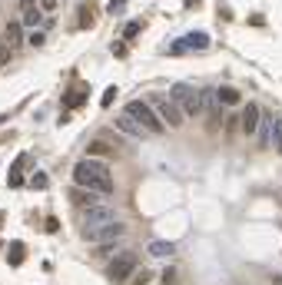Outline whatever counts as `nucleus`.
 Wrapping results in <instances>:
<instances>
[{"mask_svg": "<svg viewBox=\"0 0 282 285\" xmlns=\"http://www.w3.org/2000/svg\"><path fill=\"white\" fill-rule=\"evenodd\" d=\"M0 40H4L10 50H20V47H24V24H20V20H7Z\"/></svg>", "mask_w": 282, "mask_h": 285, "instance_id": "obj_9", "label": "nucleus"}, {"mask_svg": "<svg viewBox=\"0 0 282 285\" xmlns=\"http://www.w3.org/2000/svg\"><path fill=\"white\" fill-rule=\"evenodd\" d=\"M113 96H116V86H107V90H103V100H100V103H103V109H107L110 103H113Z\"/></svg>", "mask_w": 282, "mask_h": 285, "instance_id": "obj_23", "label": "nucleus"}, {"mask_svg": "<svg viewBox=\"0 0 282 285\" xmlns=\"http://www.w3.org/2000/svg\"><path fill=\"white\" fill-rule=\"evenodd\" d=\"M80 235L87 242H116V239H123V235H126V222L110 219V222H100V226H87Z\"/></svg>", "mask_w": 282, "mask_h": 285, "instance_id": "obj_5", "label": "nucleus"}, {"mask_svg": "<svg viewBox=\"0 0 282 285\" xmlns=\"http://www.w3.org/2000/svg\"><path fill=\"white\" fill-rule=\"evenodd\" d=\"M24 259H27V246H24V242H10V249H7V262L17 269V266H24Z\"/></svg>", "mask_w": 282, "mask_h": 285, "instance_id": "obj_16", "label": "nucleus"}, {"mask_svg": "<svg viewBox=\"0 0 282 285\" xmlns=\"http://www.w3.org/2000/svg\"><path fill=\"white\" fill-rule=\"evenodd\" d=\"M96 196H100V192H90V189H83V186H76V189L70 192V199L76 203V209H90V206H96Z\"/></svg>", "mask_w": 282, "mask_h": 285, "instance_id": "obj_14", "label": "nucleus"}, {"mask_svg": "<svg viewBox=\"0 0 282 285\" xmlns=\"http://www.w3.org/2000/svg\"><path fill=\"white\" fill-rule=\"evenodd\" d=\"M87 152H90V156H110V152H116V149H113L110 140H93L87 146Z\"/></svg>", "mask_w": 282, "mask_h": 285, "instance_id": "obj_17", "label": "nucleus"}, {"mask_svg": "<svg viewBox=\"0 0 282 285\" xmlns=\"http://www.w3.org/2000/svg\"><path fill=\"white\" fill-rule=\"evenodd\" d=\"M169 96H173V103L183 109V116H196L203 109V93L193 86V83H173Z\"/></svg>", "mask_w": 282, "mask_h": 285, "instance_id": "obj_2", "label": "nucleus"}, {"mask_svg": "<svg viewBox=\"0 0 282 285\" xmlns=\"http://www.w3.org/2000/svg\"><path fill=\"white\" fill-rule=\"evenodd\" d=\"M116 126H119V129H123V133H126V136H133V140H146V136H150V133H146V129H143V126H139V123H136V120H133V116H130V113H123V116H119V120H116Z\"/></svg>", "mask_w": 282, "mask_h": 285, "instance_id": "obj_11", "label": "nucleus"}, {"mask_svg": "<svg viewBox=\"0 0 282 285\" xmlns=\"http://www.w3.org/2000/svg\"><path fill=\"white\" fill-rule=\"evenodd\" d=\"M209 47V37L203 30H196V33H186V37H179V40H173L169 43V57H179V53H186V50H206Z\"/></svg>", "mask_w": 282, "mask_h": 285, "instance_id": "obj_7", "label": "nucleus"}, {"mask_svg": "<svg viewBox=\"0 0 282 285\" xmlns=\"http://www.w3.org/2000/svg\"><path fill=\"white\" fill-rule=\"evenodd\" d=\"M133 272H136V255H133V252H119V255H113V259L107 262V279L113 285L130 282Z\"/></svg>", "mask_w": 282, "mask_h": 285, "instance_id": "obj_4", "label": "nucleus"}, {"mask_svg": "<svg viewBox=\"0 0 282 285\" xmlns=\"http://www.w3.org/2000/svg\"><path fill=\"white\" fill-rule=\"evenodd\" d=\"M272 146H276V149L282 152V120L272 123Z\"/></svg>", "mask_w": 282, "mask_h": 285, "instance_id": "obj_22", "label": "nucleus"}, {"mask_svg": "<svg viewBox=\"0 0 282 285\" xmlns=\"http://www.w3.org/2000/svg\"><path fill=\"white\" fill-rule=\"evenodd\" d=\"M40 7H44L47 13H53V10H56V0H40Z\"/></svg>", "mask_w": 282, "mask_h": 285, "instance_id": "obj_27", "label": "nucleus"}, {"mask_svg": "<svg viewBox=\"0 0 282 285\" xmlns=\"http://www.w3.org/2000/svg\"><path fill=\"white\" fill-rule=\"evenodd\" d=\"M176 252V246H173V242H150V255H156V259H159V255H163V259H169V255H173Z\"/></svg>", "mask_w": 282, "mask_h": 285, "instance_id": "obj_19", "label": "nucleus"}, {"mask_svg": "<svg viewBox=\"0 0 282 285\" xmlns=\"http://www.w3.org/2000/svg\"><path fill=\"white\" fill-rule=\"evenodd\" d=\"M110 219H116V212H113V206H90V209H80V222H83V229L87 226H100V222H110Z\"/></svg>", "mask_w": 282, "mask_h": 285, "instance_id": "obj_8", "label": "nucleus"}, {"mask_svg": "<svg viewBox=\"0 0 282 285\" xmlns=\"http://www.w3.org/2000/svg\"><path fill=\"white\" fill-rule=\"evenodd\" d=\"M139 30H143V24H126V30H123V33H126V37H136Z\"/></svg>", "mask_w": 282, "mask_h": 285, "instance_id": "obj_24", "label": "nucleus"}, {"mask_svg": "<svg viewBox=\"0 0 282 285\" xmlns=\"http://www.w3.org/2000/svg\"><path fill=\"white\" fill-rule=\"evenodd\" d=\"M163 285H176V272H173V269H166V272H163Z\"/></svg>", "mask_w": 282, "mask_h": 285, "instance_id": "obj_26", "label": "nucleus"}, {"mask_svg": "<svg viewBox=\"0 0 282 285\" xmlns=\"http://www.w3.org/2000/svg\"><path fill=\"white\" fill-rule=\"evenodd\" d=\"M123 113H130L133 120H136L139 126L146 129V133H163V129H166V123L159 120V116H156V109H153V106H150V103H146V100H133L130 106L123 109Z\"/></svg>", "mask_w": 282, "mask_h": 285, "instance_id": "obj_3", "label": "nucleus"}, {"mask_svg": "<svg viewBox=\"0 0 282 285\" xmlns=\"http://www.w3.org/2000/svg\"><path fill=\"white\" fill-rule=\"evenodd\" d=\"M24 166H27V152H20V156L13 159V166H10V179H7L10 189H20V186H24Z\"/></svg>", "mask_w": 282, "mask_h": 285, "instance_id": "obj_13", "label": "nucleus"}, {"mask_svg": "<svg viewBox=\"0 0 282 285\" xmlns=\"http://www.w3.org/2000/svg\"><path fill=\"white\" fill-rule=\"evenodd\" d=\"M256 133H259V143H263V146H269V143H272V120H269V116H266V120L259 116Z\"/></svg>", "mask_w": 282, "mask_h": 285, "instance_id": "obj_18", "label": "nucleus"}, {"mask_svg": "<svg viewBox=\"0 0 282 285\" xmlns=\"http://www.w3.org/2000/svg\"><path fill=\"white\" fill-rule=\"evenodd\" d=\"M272 285H282V275H279V279H272Z\"/></svg>", "mask_w": 282, "mask_h": 285, "instance_id": "obj_30", "label": "nucleus"}, {"mask_svg": "<svg viewBox=\"0 0 282 285\" xmlns=\"http://www.w3.org/2000/svg\"><path fill=\"white\" fill-rule=\"evenodd\" d=\"M73 183L90 189V192L110 196L113 192V172H110V166L100 163L96 156H83V159H76V166H73Z\"/></svg>", "mask_w": 282, "mask_h": 285, "instance_id": "obj_1", "label": "nucleus"}, {"mask_svg": "<svg viewBox=\"0 0 282 285\" xmlns=\"http://www.w3.org/2000/svg\"><path fill=\"white\" fill-rule=\"evenodd\" d=\"M216 100H219L223 106H239V100H243V96H239L236 86H219V90H216Z\"/></svg>", "mask_w": 282, "mask_h": 285, "instance_id": "obj_15", "label": "nucleus"}, {"mask_svg": "<svg viewBox=\"0 0 282 285\" xmlns=\"http://www.w3.org/2000/svg\"><path fill=\"white\" fill-rule=\"evenodd\" d=\"M47 186H50L47 172H33V176H30V189H47Z\"/></svg>", "mask_w": 282, "mask_h": 285, "instance_id": "obj_20", "label": "nucleus"}, {"mask_svg": "<svg viewBox=\"0 0 282 285\" xmlns=\"http://www.w3.org/2000/svg\"><path fill=\"white\" fill-rule=\"evenodd\" d=\"M113 53H116V57H119V60H123V57H126V43H123V40H116V43H113Z\"/></svg>", "mask_w": 282, "mask_h": 285, "instance_id": "obj_25", "label": "nucleus"}, {"mask_svg": "<svg viewBox=\"0 0 282 285\" xmlns=\"http://www.w3.org/2000/svg\"><path fill=\"white\" fill-rule=\"evenodd\" d=\"M146 103L156 109V116L166 123V129H179L183 126V109L173 103V96H169V100H166V96H150Z\"/></svg>", "mask_w": 282, "mask_h": 285, "instance_id": "obj_6", "label": "nucleus"}, {"mask_svg": "<svg viewBox=\"0 0 282 285\" xmlns=\"http://www.w3.org/2000/svg\"><path fill=\"white\" fill-rule=\"evenodd\" d=\"M83 96H87L83 90H80V93H76V90H70V93H67V106H70V109H73V106H83Z\"/></svg>", "mask_w": 282, "mask_h": 285, "instance_id": "obj_21", "label": "nucleus"}, {"mask_svg": "<svg viewBox=\"0 0 282 285\" xmlns=\"http://www.w3.org/2000/svg\"><path fill=\"white\" fill-rule=\"evenodd\" d=\"M186 7H189V10H193V7H199V0H186Z\"/></svg>", "mask_w": 282, "mask_h": 285, "instance_id": "obj_29", "label": "nucleus"}, {"mask_svg": "<svg viewBox=\"0 0 282 285\" xmlns=\"http://www.w3.org/2000/svg\"><path fill=\"white\" fill-rule=\"evenodd\" d=\"M56 229H60V222H56L53 215H50V219H47V232H56Z\"/></svg>", "mask_w": 282, "mask_h": 285, "instance_id": "obj_28", "label": "nucleus"}, {"mask_svg": "<svg viewBox=\"0 0 282 285\" xmlns=\"http://www.w3.org/2000/svg\"><path fill=\"white\" fill-rule=\"evenodd\" d=\"M259 116H263L259 103H246V106H243V116H239V129H243L246 136H252V133H256V126H259Z\"/></svg>", "mask_w": 282, "mask_h": 285, "instance_id": "obj_10", "label": "nucleus"}, {"mask_svg": "<svg viewBox=\"0 0 282 285\" xmlns=\"http://www.w3.org/2000/svg\"><path fill=\"white\" fill-rule=\"evenodd\" d=\"M20 24H27V27H37V24H44L40 20V7L33 4V0H20Z\"/></svg>", "mask_w": 282, "mask_h": 285, "instance_id": "obj_12", "label": "nucleus"}, {"mask_svg": "<svg viewBox=\"0 0 282 285\" xmlns=\"http://www.w3.org/2000/svg\"><path fill=\"white\" fill-rule=\"evenodd\" d=\"M4 219H7V215H4V212H0V226H4Z\"/></svg>", "mask_w": 282, "mask_h": 285, "instance_id": "obj_31", "label": "nucleus"}]
</instances>
